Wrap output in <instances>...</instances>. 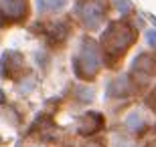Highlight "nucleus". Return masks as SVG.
<instances>
[{"label":"nucleus","instance_id":"1","mask_svg":"<svg viewBox=\"0 0 156 147\" xmlns=\"http://www.w3.org/2000/svg\"><path fill=\"white\" fill-rule=\"evenodd\" d=\"M6 16H20L24 12V0H0Z\"/></svg>","mask_w":156,"mask_h":147},{"label":"nucleus","instance_id":"2","mask_svg":"<svg viewBox=\"0 0 156 147\" xmlns=\"http://www.w3.org/2000/svg\"><path fill=\"white\" fill-rule=\"evenodd\" d=\"M65 0H37V6H39V10H47V8H59V6H63Z\"/></svg>","mask_w":156,"mask_h":147}]
</instances>
